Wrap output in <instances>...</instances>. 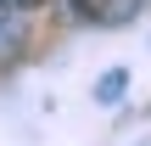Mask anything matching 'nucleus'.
Segmentation results:
<instances>
[{
  "mask_svg": "<svg viewBox=\"0 0 151 146\" xmlns=\"http://www.w3.org/2000/svg\"><path fill=\"white\" fill-rule=\"evenodd\" d=\"M56 6H62V17H73V23H90V28H118V23L140 17V6H146V0H56Z\"/></svg>",
  "mask_w": 151,
  "mask_h": 146,
  "instance_id": "nucleus-1",
  "label": "nucleus"
},
{
  "mask_svg": "<svg viewBox=\"0 0 151 146\" xmlns=\"http://www.w3.org/2000/svg\"><path fill=\"white\" fill-rule=\"evenodd\" d=\"M95 96H101V101H106V107H112V101H118V96H123V73H106V79H101V90H95Z\"/></svg>",
  "mask_w": 151,
  "mask_h": 146,
  "instance_id": "nucleus-2",
  "label": "nucleus"
},
{
  "mask_svg": "<svg viewBox=\"0 0 151 146\" xmlns=\"http://www.w3.org/2000/svg\"><path fill=\"white\" fill-rule=\"evenodd\" d=\"M28 6H34V0H0V17H6V11H28Z\"/></svg>",
  "mask_w": 151,
  "mask_h": 146,
  "instance_id": "nucleus-3",
  "label": "nucleus"
}]
</instances>
